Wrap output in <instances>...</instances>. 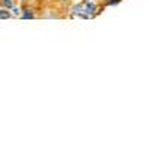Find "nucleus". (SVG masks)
Masks as SVG:
<instances>
[{
    "mask_svg": "<svg viewBox=\"0 0 149 149\" xmlns=\"http://www.w3.org/2000/svg\"><path fill=\"white\" fill-rule=\"evenodd\" d=\"M12 17V14L9 12V9H0V19H9Z\"/></svg>",
    "mask_w": 149,
    "mask_h": 149,
    "instance_id": "1",
    "label": "nucleus"
},
{
    "mask_svg": "<svg viewBox=\"0 0 149 149\" xmlns=\"http://www.w3.org/2000/svg\"><path fill=\"white\" fill-rule=\"evenodd\" d=\"M2 5H3L6 9H12V6H14V2H12V0H2Z\"/></svg>",
    "mask_w": 149,
    "mask_h": 149,
    "instance_id": "2",
    "label": "nucleus"
},
{
    "mask_svg": "<svg viewBox=\"0 0 149 149\" xmlns=\"http://www.w3.org/2000/svg\"><path fill=\"white\" fill-rule=\"evenodd\" d=\"M60 3H70V0H58Z\"/></svg>",
    "mask_w": 149,
    "mask_h": 149,
    "instance_id": "3",
    "label": "nucleus"
}]
</instances>
